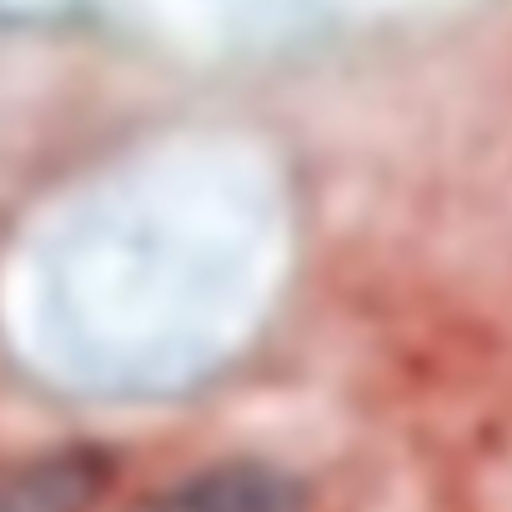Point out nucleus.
<instances>
[{
	"label": "nucleus",
	"instance_id": "f257e3e1",
	"mask_svg": "<svg viewBox=\"0 0 512 512\" xmlns=\"http://www.w3.org/2000/svg\"><path fill=\"white\" fill-rule=\"evenodd\" d=\"M111 482L101 447H51L0 462V512H91Z\"/></svg>",
	"mask_w": 512,
	"mask_h": 512
},
{
	"label": "nucleus",
	"instance_id": "f03ea898",
	"mask_svg": "<svg viewBox=\"0 0 512 512\" xmlns=\"http://www.w3.org/2000/svg\"><path fill=\"white\" fill-rule=\"evenodd\" d=\"M302 507L307 497L287 472L262 462H226L136 502L131 512H302Z\"/></svg>",
	"mask_w": 512,
	"mask_h": 512
}]
</instances>
